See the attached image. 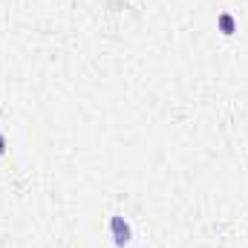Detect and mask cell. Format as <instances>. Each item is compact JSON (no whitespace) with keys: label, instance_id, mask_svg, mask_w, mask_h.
<instances>
[{"label":"cell","instance_id":"obj_1","mask_svg":"<svg viewBox=\"0 0 248 248\" xmlns=\"http://www.w3.org/2000/svg\"><path fill=\"white\" fill-rule=\"evenodd\" d=\"M110 231H113V243L119 248H124L133 240V231H130V225L124 222V217H113V219H110Z\"/></svg>","mask_w":248,"mask_h":248},{"label":"cell","instance_id":"obj_2","mask_svg":"<svg viewBox=\"0 0 248 248\" xmlns=\"http://www.w3.org/2000/svg\"><path fill=\"white\" fill-rule=\"evenodd\" d=\"M217 26L222 29V35H234V32H237V20H234L231 12H222V15L217 17Z\"/></svg>","mask_w":248,"mask_h":248},{"label":"cell","instance_id":"obj_3","mask_svg":"<svg viewBox=\"0 0 248 248\" xmlns=\"http://www.w3.org/2000/svg\"><path fill=\"white\" fill-rule=\"evenodd\" d=\"M6 153V141H3V127H0V156Z\"/></svg>","mask_w":248,"mask_h":248}]
</instances>
